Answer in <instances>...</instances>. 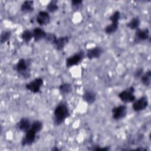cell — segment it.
Segmentation results:
<instances>
[{
  "label": "cell",
  "mask_w": 151,
  "mask_h": 151,
  "mask_svg": "<svg viewBox=\"0 0 151 151\" xmlns=\"http://www.w3.org/2000/svg\"><path fill=\"white\" fill-rule=\"evenodd\" d=\"M103 52V50L100 47H95L88 50L86 55L89 59H95L100 57Z\"/></svg>",
  "instance_id": "obj_11"
},
{
  "label": "cell",
  "mask_w": 151,
  "mask_h": 151,
  "mask_svg": "<svg viewBox=\"0 0 151 151\" xmlns=\"http://www.w3.org/2000/svg\"><path fill=\"white\" fill-rule=\"evenodd\" d=\"M50 16L47 11H41L38 12L36 17L37 22L40 25H46L50 22Z\"/></svg>",
  "instance_id": "obj_9"
},
{
  "label": "cell",
  "mask_w": 151,
  "mask_h": 151,
  "mask_svg": "<svg viewBox=\"0 0 151 151\" xmlns=\"http://www.w3.org/2000/svg\"><path fill=\"white\" fill-rule=\"evenodd\" d=\"M31 127L35 130L37 132H39L41 130L42 128V123L39 120H35L31 123Z\"/></svg>",
  "instance_id": "obj_25"
},
{
  "label": "cell",
  "mask_w": 151,
  "mask_h": 151,
  "mask_svg": "<svg viewBox=\"0 0 151 151\" xmlns=\"http://www.w3.org/2000/svg\"><path fill=\"white\" fill-rule=\"evenodd\" d=\"M149 38V30L147 28L136 29L134 35V41L136 42H139L140 41H145Z\"/></svg>",
  "instance_id": "obj_10"
},
{
  "label": "cell",
  "mask_w": 151,
  "mask_h": 151,
  "mask_svg": "<svg viewBox=\"0 0 151 151\" xmlns=\"http://www.w3.org/2000/svg\"><path fill=\"white\" fill-rule=\"evenodd\" d=\"M83 100L88 104L93 103L96 99V94L92 91H86L83 96Z\"/></svg>",
  "instance_id": "obj_15"
},
{
  "label": "cell",
  "mask_w": 151,
  "mask_h": 151,
  "mask_svg": "<svg viewBox=\"0 0 151 151\" xmlns=\"http://www.w3.org/2000/svg\"><path fill=\"white\" fill-rule=\"evenodd\" d=\"M84 53L83 51H80L66 59L65 63L67 67H71L78 64L84 58Z\"/></svg>",
  "instance_id": "obj_4"
},
{
  "label": "cell",
  "mask_w": 151,
  "mask_h": 151,
  "mask_svg": "<svg viewBox=\"0 0 151 151\" xmlns=\"http://www.w3.org/2000/svg\"><path fill=\"white\" fill-rule=\"evenodd\" d=\"M140 80L142 83L146 86L148 87L150 85L151 83V72L150 70L147 71L145 73L143 74L140 77Z\"/></svg>",
  "instance_id": "obj_17"
},
{
  "label": "cell",
  "mask_w": 151,
  "mask_h": 151,
  "mask_svg": "<svg viewBox=\"0 0 151 151\" xmlns=\"http://www.w3.org/2000/svg\"><path fill=\"white\" fill-rule=\"evenodd\" d=\"M21 9L25 13H29L34 11V1H25L21 6Z\"/></svg>",
  "instance_id": "obj_16"
},
{
  "label": "cell",
  "mask_w": 151,
  "mask_h": 151,
  "mask_svg": "<svg viewBox=\"0 0 151 151\" xmlns=\"http://www.w3.org/2000/svg\"><path fill=\"white\" fill-rule=\"evenodd\" d=\"M68 41H69V38L67 36L58 37L54 41L53 45L54 46L56 50L60 51L63 50L64 48V47L67 44Z\"/></svg>",
  "instance_id": "obj_12"
},
{
  "label": "cell",
  "mask_w": 151,
  "mask_h": 151,
  "mask_svg": "<svg viewBox=\"0 0 151 151\" xmlns=\"http://www.w3.org/2000/svg\"><path fill=\"white\" fill-rule=\"evenodd\" d=\"M143 74V68H139L137 69L135 73H134V77L136 78H139V77H140L142 76V75Z\"/></svg>",
  "instance_id": "obj_28"
},
{
  "label": "cell",
  "mask_w": 151,
  "mask_h": 151,
  "mask_svg": "<svg viewBox=\"0 0 151 151\" xmlns=\"http://www.w3.org/2000/svg\"><path fill=\"white\" fill-rule=\"evenodd\" d=\"M120 18V13L119 11H116L109 17V20L111 22L119 23Z\"/></svg>",
  "instance_id": "obj_24"
},
{
  "label": "cell",
  "mask_w": 151,
  "mask_h": 151,
  "mask_svg": "<svg viewBox=\"0 0 151 151\" xmlns=\"http://www.w3.org/2000/svg\"><path fill=\"white\" fill-rule=\"evenodd\" d=\"M60 91L63 94H67L72 91L71 84L69 83H63L59 87Z\"/></svg>",
  "instance_id": "obj_20"
},
{
  "label": "cell",
  "mask_w": 151,
  "mask_h": 151,
  "mask_svg": "<svg viewBox=\"0 0 151 151\" xmlns=\"http://www.w3.org/2000/svg\"><path fill=\"white\" fill-rule=\"evenodd\" d=\"M33 38L35 41H38L42 39H45L47 32L40 27L35 28L32 31Z\"/></svg>",
  "instance_id": "obj_14"
},
{
  "label": "cell",
  "mask_w": 151,
  "mask_h": 151,
  "mask_svg": "<svg viewBox=\"0 0 151 151\" xmlns=\"http://www.w3.org/2000/svg\"><path fill=\"white\" fill-rule=\"evenodd\" d=\"M134 88L133 87H130L120 92L118 96L119 99L124 103L133 102L135 99V96L134 95Z\"/></svg>",
  "instance_id": "obj_3"
},
{
  "label": "cell",
  "mask_w": 151,
  "mask_h": 151,
  "mask_svg": "<svg viewBox=\"0 0 151 151\" xmlns=\"http://www.w3.org/2000/svg\"><path fill=\"white\" fill-rule=\"evenodd\" d=\"M30 64L29 60L21 58L15 64V70L24 78H28L30 76L29 69Z\"/></svg>",
  "instance_id": "obj_2"
},
{
  "label": "cell",
  "mask_w": 151,
  "mask_h": 151,
  "mask_svg": "<svg viewBox=\"0 0 151 151\" xmlns=\"http://www.w3.org/2000/svg\"><path fill=\"white\" fill-rule=\"evenodd\" d=\"M83 1H71V5L74 9L77 10L80 8Z\"/></svg>",
  "instance_id": "obj_27"
},
{
  "label": "cell",
  "mask_w": 151,
  "mask_h": 151,
  "mask_svg": "<svg viewBox=\"0 0 151 151\" xmlns=\"http://www.w3.org/2000/svg\"><path fill=\"white\" fill-rule=\"evenodd\" d=\"M140 23V19L138 17H134L126 25L127 27H128L129 29L134 30L137 29L139 27Z\"/></svg>",
  "instance_id": "obj_18"
},
{
  "label": "cell",
  "mask_w": 151,
  "mask_h": 151,
  "mask_svg": "<svg viewBox=\"0 0 151 151\" xmlns=\"http://www.w3.org/2000/svg\"><path fill=\"white\" fill-rule=\"evenodd\" d=\"M31 123L30 120L28 118L23 117L17 123V127L22 132H26L28 131L31 126Z\"/></svg>",
  "instance_id": "obj_13"
},
{
  "label": "cell",
  "mask_w": 151,
  "mask_h": 151,
  "mask_svg": "<svg viewBox=\"0 0 151 151\" xmlns=\"http://www.w3.org/2000/svg\"><path fill=\"white\" fill-rule=\"evenodd\" d=\"M43 84V80L41 78H36L34 80L27 83L25 86L26 88L34 93H39Z\"/></svg>",
  "instance_id": "obj_6"
},
{
  "label": "cell",
  "mask_w": 151,
  "mask_h": 151,
  "mask_svg": "<svg viewBox=\"0 0 151 151\" xmlns=\"http://www.w3.org/2000/svg\"><path fill=\"white\" fill-rule=\"evenodd\" d=\"M70 116V111L65 103L58 104L54 111V123L55 125H60L65 119Z\"/></svg>",
  "instance_id": "obj_1"
},
{
  "label": "cell",
  "mask_w": 151,
  "mask_h": 151,
  "mask_svg": "<svg viewBox=\"0 0 151 151\" xmlns=\"http://www.w3.org/2000/svg\"><path fill=\"white\" fill-rule=\"evenodd\" d=\"M148 106L147 97L143 96L137 100H134L132 107L135 111H140L145 110Z\"/></svg>",
  "instance_id": "obj_8"
},
{
  "label": "cell",
  "mask_w": 151,
  "mask_h": 151,
  "mask_svg": "<svg viewBox=\"0 0 151 151\" xmlns=\"http://www.w3.org/2000/svg\"><path fill=\"white\" fill-rule=\"evenodd\" d=\"M57 37H56V35L54 34H53V33H47V36H46L44 40H45L47 42H49L51 43L52 44H53L54 41L57 39Z\"/></svg>",
  "instance_id": "obj_26"
},
{
  "label": "cell",
  "mask_w": 151,
  "mask_h": 151,
  "mask_svg": "<svg viewBox=\"0 0 151 151\" xmlns=\"http://www.w3.org/2000/svg\"><path fill=\"white\" fill-rule=\"evenodd\" d=\"M119 27V23L111 22L110 24L106 27L104 31L107 34H112L114 33Z\"/></svg>",
  "instance_id": "obj_19"
},
{
  "label": "cell",
  "mask_w": 151,
  "mask_h": 151,
  "mask_svg": "<svg viewBox=\"0 0 151 151\" xmlns=\"http://www.w3.org/2000/svg\"><path fill=\"white\" fill-rule=\"evenodd\" d=\"M33 38L32 31L26 29L23 31L21 34V38L25 42H29Z\"/></svg>",
  "instance_id": "obj_21"
},
{
  "label": "cell",
  "mask_w": 151,
  "mask_h": 151,
  "mask_svg": "<svg viewBox=\"0 0 151 151\" xmlns=\"http://www.w3.org/2000/svg\"><path fill=\"white\" fill-rule=\"evenodd\" d=\"M11 36V32L10 31H4L1 34L0 42L1 44H4L7 41Z\"/></svg>",
  "instance_id": "obj_23"
},
{
  "label": "cell",
  "mask_w": 151,
  "mask_h": 151,
  "mask_svg": "<svg viewBox=\"0 0 151 151\" xmlns=\"http://www.w3.org/2000/svg\"><path fill=\"white\" fill-rule=\"evenodd\" d=\"M127 107L125 105H120L112 109V117L116 120H119L126 117Z\"/></svg>",
  "instance_id": "obj_7"
},
{
  "label": "cell",
  "mask_w": 151,
  "mask_h": 151,
  "mask_svg": "<svg viewBox=\"0 0 151 151\" xmlns=\"http://www.w3.org/2000/svg\"><path fill=\"white\" fill-rule=\"evenodd\" d=\"M58 9L57 1H51L47 5V10L49 12H54Z\"/></svg>",
  "instance_id": "obj_22"
},
{
  "label": "cell",
  "mask_w": 151,
  "mask_h": 151,
  "mask_svg": "<svg viewBox=\"0 0 151 151\" xmlns=\"http://www.w3.org/2000/svg\"><path fill=\"white\" fill-rule=\"evenodd\" d=\"M38 133L35 130L30 127V129L25 132V134L21 141V145L22 146H29L31 145L35 140L36 134Z\"/></svg>",
  "instance_id": "obj_5"
}]
</instances>
